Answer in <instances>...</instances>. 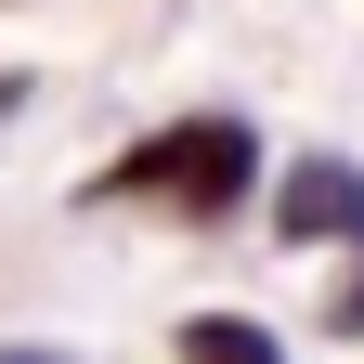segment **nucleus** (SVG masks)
Segmentation results:
<instances>
[{"label":"nucleus","mask_w":364,"mask_h":364,"mask_svg":"<svg viewBox=\"0 0 364 364\" xmlns=\"http://www.w3.org/2000/svg\"><path fill=\"white\" fill-rule=\"evenodd\" d=\"M260 182H273V144H260L247 105H182L91 169L78 208H144V221H182V235H221V221L260 208Z\"/></svg>","instance_id":"1"},{"label":"nucleus","mask_w":364,"mask_h":364,"mask_svg":"<svg viewBox=\"0 0 364 364\" xmlns=\"http://www.w3.org/2000/svg\"><path fill=\"white\" fill-rule=\"evenodd\" d=\"M26 91H39V78H26V65H0V117H26Z\"/></svg>","instance_id":"6"},{"label":"nucleus","mask_w":364,"mask_h":364,"mask_svg":"<svg viewBox=\"0 0 364 364\" xmlns=\"http://www.w3.org/2000/svg\"><path fill=\"white\" fill-rule=\"evenodd\" d=\"M169 364H299V351L273 338L260 312H221V299H208V312H182V326H169Z\"/></svg>","instance_id":"3"},{"label":"nucleus","mask_w":364,"mask_h":364,"mask_svg":"<svg viewBox=\"0 0 364 364\" xmlns=\"http://www.w3.org/2000/svg\"><path fill=\"white\" fill-rule=\"evenodd\" d=\"M260 235H273V247H326V260H351V247H364V156H338V144L287 156V169L260 182Z\"/></svg>","instance_id":"2"},{"label":"nucleus","mask_w":364,"mask_h":364,"mask_svg":"<svg viewBox=\"0 0 364 364\" xmlns=\"http://www.w3.org/2000/svg\"><path fill=\"white\" fill-rule=\"evenodd\" d=\"M312 326H326L338 351H364V247H351V260L326 273V312H312Z\"/></svg>","instance_id":"4"},{"label":"nucleus","mask_w":364,"mask_h":364,"mask_svg":"<svg viewBox=\"0 0 364 364\" xmlns=\"http://www.w3.org/2000/svg\"><path fill=\"white\" fill-rule=\"evenodd\" d=\"M0 364H78V351H53V338H0Z\"/></svg>","instance_id":"5"}]
</instances>
